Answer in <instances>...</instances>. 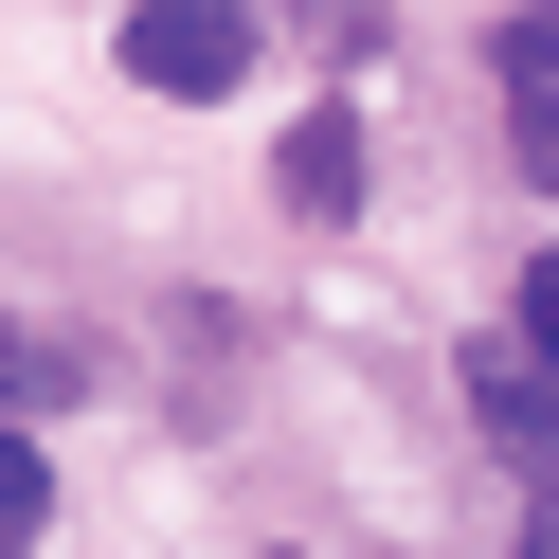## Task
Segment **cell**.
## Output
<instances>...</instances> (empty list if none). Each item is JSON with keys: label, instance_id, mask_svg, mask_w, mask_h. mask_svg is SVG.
Wrapping results in <instances>:
<instances>
[{"label": "cell", "instance_id": "6da1fadb", "mask_svg": "<svg viewBox=\"0 0 559 559\" xmlns=\"http://www.w3.org/2000/svg\"><path fill=\"white\" fill-rule=\"evenodd\" d=\"M253 73V0H145V19H127V91H235Z\"/></svg>", "mask_w": 559, "mask_h": 559}, {"label": "cell", "instance_id": "7a4b0ae2", "mask_svg": "<svg viewBox=\"0 0 559 559\" xmlns=\"http://www.w3.org/2000/svg\"><path fill=\"white\" fill-rule=\"evenodd\" d=\"M289 199L307 217H361V109H307L289 127Z\"/></svg>", "mask_w": 559, "mask_h": 559}, {"label": "cell", "instance_id": "3957f363", "mask_svg": "<svg viewBox=\"0 0 559 559\" xmlns=\"http://www.w3.org/2000/svg\"><path fill=\"white\" fill-rule=\"evenodd\" d=\"M469 397H487V433H506V451H542V433H559V397H542V361H523V343H487Z\"/></svg>", "mask_w": 559, "mask_h": 559}, {"label": "cell", "instance_id": "277c9868", "mask_svg": "<svg viewBox=\"0 0 559 559\" xmlns=\"http://www.w3.org/2000/svg\"><path fill=\"white\" fill-rule=\"evenodd\" d=\"M37 523H55V469H37V451H19V433H0V559L37 542Z\"/></svg>", "mask_w": 559, "mask_h": 559}, {"label": "cell", "instance_id": "5b68a950", "mask_svg": "<svg viewBox=\"0 0 559 559\" xmlns=\"http://www.w3.org/2000/svg\"><path fill=\"white\" fill-rule=\"evenodd\" d=\"M19 397H73V379H55V361H37V343L0 325V415H19Z\"/></svg>", "mask_w": 559, "mask_h": 559}, {"label": "cell", "instance_id": "8992f818", "mask_svg": "<svg viewBox=\"0 0 559 559\" xmlns=\"http://www.w3.org/2000/svg\"><path fill=\"white\" fill-rule=\"evenodd\" d=\"M523 559H559V523H523Z\"/></svg>", "mask_w": 559, "mask_h": 559}]
</instances>
